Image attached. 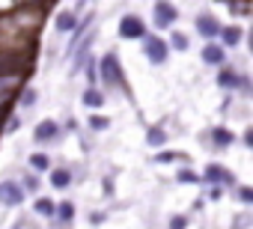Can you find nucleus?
Instances as JSON below:
<instances>
[{
  "label": "nucleus",
  "instance_id": "nucleus-1",
  "mask_svg": "<svg viewBox=\"0 0 253 229\" xmlns=\"http://www.w3.org/2000/svg\"><path fill=\"white\" fill-rule=\"evenodd\" d=\"M95 69H98V80H101L104 86H113V89H122V86H125V75H122V66H119L116 51H107V54L95 63Z\"/></svg>",
  "mask_w": 253,
  "mask_h": 229
},
{
  "label": "nucleus",
  "instance_id": "nucleus-2",
  "mask_svg": "<svg viewBox=\"0 0 253 229\" xmlns=\"http://www.w3.org/2000/svg\"><path fill=\"white\" fill-rule=\"evenodd\" d=\"M200 185H209V188H232L235 185V173H229L220 164H206V170L200 176Z\"/></svg>",
  "mask_w": 253,
  "mask_h": 229
},
{
  "label": "nucleus",
  "instance_id": "nucleus-3",
  "mask_svg": "<svg viewBox=\"0 0 253 229\" xmlns=\"http://www.w3.org/2000/svg\"><path fill=\"white\" fill-rule=\"evenodd\" d=\"M116 33H119V39H125V42H134V39H140V42H143V36H146V24H143V18H140V15L128 12V15H122V18H119Z\"/></svg>",
  "mask_w": 253,
  "mask_h": 229
},
{
  "label": "nucleus",
  "instance_id": "nucleus-4",
  "mask_svg": "<svg viewBox=\"0 0 253 229\" xmlns=\"http://www.w3.org/2000/svg\"><path fill=\"white\" fill-rule=\"evenodd\" d=\"M179 21V9L173 3H167V0H158V3L152 6V24L155 30H167Z\"/></svg>",
  "mask_w": 253,
  "mask_h": 229
},
{
  "label": "nucleus",
  "instance_id": "nucleus-5",
  "mask_svg": "<svg viewBox=\"0 0 253 229\" xmlns=\"http://www.w3.org/2000/svg\"><path fill=\"white\" fill-rule=\"evenodd\" d=\"M143 54H146V60L149 63H155V66H161V63H167V57H170V48H167V39H158V36H143Z\"/></svg>",
  "mask_w": 253,
  "mask_h": 229
},
{
  "label": "nucleus",
  "instance_id": "nucleus-6",
  "mask_svg": "<svg viewBox=\"0 0 253 229\" xmlns=\"http://www.w3.org/2000/svg\"><path fill=\"white\" fill-rule=\"evenodd\" d=\"M24 191H21V185L18 182H12V179H6V182H0V205H6V208H18L21 202H24Z\"/></svg>",
  "mask_w": 253,
  "mask_h": 229
},
{
  "label": "nucleus",
  "instance_id": "nucleus-7",
  "mask_svg": "<svg viewBox=\"0 0 253 229\" xmlns=\"http://www.w3.org/2000/svg\"><path fill=\"white\" fill-rule=\"evenodd\" d=\"M194 27H197V33H200L203 39H209V42H214V39L220 36V21H217L211 12H200V15L194 18Z\"/></svg>",
  "mask_w": 253,
  "mask_h": 229
},
{
  "label": "nucleus",
  "instance_id": "nucleus-8",
  "mask_svg": "<svg viewBox=\"0 0 253 229\" xmlns=\"http://www.w3.org/2000/svg\"><path fill=\"white\" fill-rule=\"evenodd\" d=\"M60 137V125L54 122V119H42L39 125H36V131H33V140L39 143V146H48V143H54Z\"/></svg>",
  "mask_w": 253,
  "mask_h": 229
},
{
  "label": "nucleus",
  "instance_id": "nucleus-9",
  "mask_svg": "<svg viewBox=\"0 0 253 229\" xmlns=\"http://www.w3.org/2000/svg\"><path fill=\"white\" fill-rule=\"evenodd\" d=\"M203 63H206V66H217V69H220V66L226 63V51H223L217 42H206V45H203Z\"/></svg>",
  "mask_w": 253,
  "mask_h": 229
},
{
  "label": "nucleus",
  "instance_id": "nucleus-10",
  "mask_svg": "<svg viewBox=\"0 0 253 229\" xmlns=\"http://www.w3.org/2000/svg\"><path fill=\"white\" fill-rule=\"evenodd\" d=\"M209 143H211L214 149H229V146L235 143V134H232L226 125H217V128L209 131Z\"/></svg>",
  "mask_w": 253,
  "mask_h": 229
},
{
  "label": "nucleus",
  "instance_id": "nucleus-11",
  "mask_svg": "<svg viewBox=\"0 0 253 229\" xmlns=\"http://www.w3.org/2000/svg\"><path fill=\"white\" fill-rule=\"evenodd\" d=\"M241 36H244V30H241L238 24H232V27H220V36H217L220 42H217V45H220L223 51H226V48H235V45L241 42Z\"/></svg>",
  "mask_w": 253,
  "mask_h": 229
},
{
  "label": "nucleus",
  "instance_id": "nucleus-12",
  "mask_svg": "<svg viewBox=\"0 0 253 229\" xmlns=\"http://www.w3.org/2000/svg\"><path fill=\"white\" fill-rule=\"evenodd\" d=\"M48 185L57 188V191H66V188L72 185V170H69V167H57V170H51V173H48Z\"/></svg>",
  "mask_w": 253,
  "mask_h": 229
},
{
  "label": "nucleus",
  "instance_id": "nucleus-13",
  "mask_svg": "<svg viewBox=\"0 0 253 229\" xmlns=\"http://www.w3.org/2000/svg\"><path fill=\"white\" fill-rule=\"evenodd\" d=\"M238 72L235 69H226V66H220V72H217V86L220 89H226V92H232V89H238Z\"/></svg>",
  "mask_w": 253,
  "mask_h": 229
},
{
  "label": "nucleus",
  "instance_id": "nucleus-14",
  "mask_svg": "<svg viewBox=\"0 0 253 229\" xmlns=\"http://www.w3.org/2000/svg\"><path fill=\"white\" fill-rule=\"evenodd\" d=\"M81 101H84L86 107H95V110H98V107H104V92H101L98 86H86V89L81 92Z\"/></svg>",
  "mask_w": 253,
  "mask_h": 229
},
{
  "label": "nucleus",
  "instance_id": "nucleus-15",
  "mask_svg": "<svg viewBox=\"0 0 253 229\" xmlns=\"http://www.w3.org/2000/svg\"><path fill=\"white\" fill-rule=\"evenodd\" d=\"M54 217H57L60 223H72V220H75V202H72V199L54 202Z\"/></svg>",
  "mask_w": 253,
  "mask_h": 229
},
{
  "label": "nucleus",
  "instance_id": "nucleus-16",
  "mask_svg": "<svg viewBox=\"0 0 253 229\" xmlns=\"http://www.w3.org/2000/svg\"><path fill=\"white\" fill-rule=\"evenodd\" d=\"M78 21H81V18H78L75 12H69V9H66V12H60V15H57V21H54V24H57V30H60V33H75Z\"/></svg>",
  "mask_w": 253,
  "mask_h": 229
},
{
  "label": "nucleus",
  "instance_id": "nucleus-17",
  "mask_svg": "<svg viewBox=\"0 0 253 229\" xmlns=\"http://www.w3.org/2000/svg\"><path fill=\"white\" fill-rule=\"evenodd\" d=\"M152 161H155V164H176V161H182V164H185V161H188V155H185V152H173V149H158Z\"/></svg>",
  "mask_w": 253,
  "mask_h": 229
},
{
  "label": "nucleus",
  "instance_id": "nucleus-18",
  "mask_svg": "<svg viewBox=\"0 0 253 229\" xmlns=\"http://www.w3.org/2000/svg\"><path fill=\"white\" fill-rule=\"evenodd\" d=\"M30 170H36V173H51V155L33 152V155H30Z\"/></svg>",
  "mask_w": 253,
  "mask_h": 229
},
{
  "label": "nucleus",
  "instance_id": "nucleus-19",
  "mask_svg": "<svg viewBox=\"0 0 253 229\" xmlns=\"http://www.w3.org/2000/svg\"><path fill=\"white\" fill-rule=\"evenodd\" d=\"M146 143H149L152 149H164V143H167V134H164V128L152 125V128L146 131Z\"/></svg>",
  "mask_w": 253,
  "mask_h": 229
},
{
  "label": "nucleus",
  "instance_id": "nucleus-20",
  "mask_svg": "<svg viewBox=\"0 0 253 229\" xmlns=\"http://www.w3.org/2000/svg\"><path fill=\"white\" fill-rule=\"evenodd\" d=\"M167 48H173V51H182V54H185V51L191 48V39H188L185 33H179V30H176V33H170V42H167Z\"/></svg>",
  "mask_w": 253,
  "mask_h": 229
},
{
  "label": "nucleus",
  "instance_id": "nucleus-21",
  "mask_svg": "<svg viewBox=\"0 0 253 229\" xmlns=\"http://www.w3.org/2000/svg\"><path fill=\"white\" fill-rule=\"evenodd\" d=\"M33 211L42 214V217H54V199H48V196H36Z\"/></svg>",
  "mask_w": 253,
  "mask_h": 229
},
{
  "label": "nucleus",
  "instance_id": "nucleus-22",
  "mask_svg": "<svg viewBox=\"0 0 253 229\" xmlns=\"http://www.w3.org/2000/svg\"><path fill=\"white\" fill-rule=\"evenodd\" d=\"M176 182H182V185H200V176H197L191 167H179V176H176Z\"/></svg>",
  "mask_w": 253,
  "mask_h": 229
},
{
  "label": "nucleus",
  "instance_id": "nucleus-23",
  "mask_svg": "<svg viewBox=\"0 0 253 229\" xmlns=\"http://www.w3.org/2000/svg\"><path fill=\"white\" fill-rule=\"evenodd\" d=\"M167 229H188V214H173Z\"/></svg>",
  "mask_w": 253,
  "mask_h": 229
},
{
  "label": "nucleus",
  "instance_id": "nucleus-24",
  "mask_svg": "<svg viewBox=\"0 0 253 229\" xmlns=\"http://www.w3.org/2000/svg\"><path fill=\"white\" fill-rule=\"evenodd\" d=\"M89 128H92V131H107V128H110V119H104V116H92V119H89Z\"/></svg>",
  "mask_w": 253,
  "mask_h": 229
},
{
  "label": "nucleus",
  "instance_id": "nucleus-25",
  "mask_svg": "<svg viewBox=\"0 0 253 229\" xmlns=\"http://www.w3.org/2000/svg\"><path fill=\"white\" fill-rule=\"evenodd\" d=\"M18 185H21V191H24V193H27V191H39V179H36V176H24Z\"/></svg>",
  "mask_w": 253,
  "mask_h": 229
},
{
  "label": "nucleus",
  "instance_id": "nucleus-26",
  "mask_svg": "<svg viewBox=\"0 0 253 229\" xmlns=\"http://www.w3.org/2000/svg\"><path fill=\"white\" fill-rule=\"evenodd\" d=\"M226 9H229V12H238V15H247V12H250V3H235V0H229Z\"/></svg>",
  "mask_w": 253,
  "mask_h": 229
},
{
  "label": "nucleus",
  "instance_id": "nucleus-27",
  "mask_svg": "<svg viewBox=\"0 0 253 229\" xmlns=\"http://www.w3.org/2000/svg\"><path fill=\"white\" fill-rule=\"evenodd\" d=\"M36 104V89H24L21 92V107H33Z\"/></svg>",
  "mask_w": 253,
  "mask_h": 229
},
{
  "label": "nucleus",
  "instance_id": "nucleus-28",
  "mask_svg": "<svg viewBox=\"0 0 253 229\" xmlns=\"http://www.w3.org/2000/svg\"><path fill=\"white\" fill-rule=\"evenodd\" d=\"M238 199H241V205H250L253 202V191L250 188H238Z\"/></svg>",
  "mask_w": 253,
  "mask_h": 229
},
{
  "label": "nucleus",
  "instance_id": "nucleus-29",
  "mask_svg": "<svg viewBox=\"0 0 253 229\" xmlns=\"http://www.w3.org/2000/svg\"><path fill=\"white\" fill-rule=\"evenodd\" d=\"M238 89H241L244 95H250V77H247V75H241V77H238Z\"/></svg>",
  "mask_w": 253,
  "mask_h": 229
},
{
  "label": "nucleus",
  "instance_id": "nucleus-30",
  "mask_svg": "<svg viewBox=\"0 0 253 229\" xmlns=\"http://www.w3.org/2000/svg\"><path fill=\"white\" fill-rule=\"evenodd\" d=\"M241 140H244V146H253V128H247V131L241 134Z\"/></svg>",
  "mask_w": 253,
  "mask_h": 229
},
{
  "label": "nucleus",
  "instance_id": "nucleus-31",
  "mask_svg": "<svg viewBox=\"0 0 253 229\" xmlns=\"http://www.w3.org/2000/svg\"><path fill=\"white\" fill-rule=\"evenodd\" d=\"M6 128H9V131H18V128H21V119H18V116H12V119H9V125H6Z\"/></svg>",
  "mask_w": 253,
  "mask_h": 229
},
{
  "label": "nucleus",
  "instance_id": "nucleus-32",
  "mask_svg": "<svg viewBox=\"0 0 253 229\" xmlns=\"http://www.w3.org/2000/svg\"><path fill=\"white\" fill-rule=\"evenodd\" d=\"M101 188H104V193H107V196H110V193H113V182H110V176H107V179H104V185H101Z\"/></svg>",
  "mask_w": 253,
  "mask_h": 229
},
{
  "label": "nucleus",
  "instance_id": "nucleus-33",
  "mask_svg": "<svg viewBox=\"0 0 253 229\" xmlns=\"http://www.w3.org/2000/svg\"><path fill=\"white\" fill-rule=\"evenodd\" d=\"M220 193H223L220 188H209V199H220Z\"/></svg>",
  "mask_w": 253,
  "mask_h": 229
}]
</instances>
